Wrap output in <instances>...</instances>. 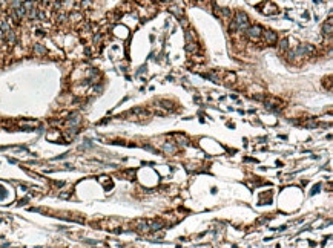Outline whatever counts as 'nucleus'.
I'll return each instance as SVG.
<instances>
[{
	"mask_svg": "<svg viewBox=\"0 0 333 248\" xmlns=\"http://www.w3.org/2000/svg\"><path fill=\"white\" fill-rule=\"evenodd\" d=\"M237 25H238V29H241V31H246L247 28H249V17H247V14L246 12H237L235 14V20H233Z\"/></svg>",
	"mask_w": 333,
	"mask_h": 248,
	"instance_id": "obj_1",
	"label": "nucleus"
},
{
	"mask_svg": "<svg viewBox=\"0 0 333 248\" xmlns=\"http://www.w3.org/2000/svg\"><path fill=\"white\" fill-rule=\"evenodd\" d=\"M261 35L264 37L263 40H264V43L266 44H276L278 43V35H276V32L275 31H272V29H266V31H263L261 32Z\"/></svg>",
	"mask_w": 333,
	"mask_h": 248,
	"instance_id": "obj_2",
	"label": "nucleus"
},
{
	"mask_svg": "<svg viewBox=\"0 0 333 248\" xmlns=\"http://www.w3.org/2000/svg\"><path fill=\"white\" fill-rule=\"evenodd\" d=\"M246 35L249 37V39H253V40H256V39H259L261 37V32H263V28L259 26V25H253V26H249L246 31Z\"/></svg>",
	"mask_w": 333,
	"mask_h": 248,
	"instance_id": "obj_3",
	"label": "nucleus"
},
{
	"mask_svg": "<svg viewBox=\"0 0 333 248\" xmlns=\"http://www.w3.org/2000/svg\"><path fill=\"white\" fill-rule=\"evenodd\" d=\"M263 12H264L266 15H272V14L278 12V8H276L272 2H266V3H264V8H263Z\"/></svg>",
	"mask_w": 333,
	"mask_h": 248,
	"instance_id": "obj_4",
	"label": "nucleus"
},
{
	"mask_svg": "<svg viewBox=\"0 0 333 248\" xmlns=\"http://www.w3.org/2000/svg\"><path fill=\"white\" fill-rule=\"evenodd\" d=\"M322 32H324V34H327V35H332V32H333V20H332V17H329L327 23H324V26H322Z\"/></svg>",
	"mask_w": 333,
	"mask_h": 248,
	"instance_id": "obj_5",
	"label": "nucleus"
},
{
	"mask_svg": "<svg viewBox=\"0 0 333 248\" xmlns=\"http://www.w3.org/2000/svg\"><path fill=\"white\" fill-rule=\"evenodd\" d=\"M278 46H280V52L289 51V39H281L278 41Z\"/></svg>",
	"mask_w": 333,
	"mask_h": 248,
	"instance_id": "obj_6",
	"label": "nucleus"
},
{
	"mask_svg": "<svg viewBox=\"0 0 333 248\" xmlns=\"http://www.w3.org/2000/svg\"><path fill=\"white\" fill-rule=\"evenodd\" d=\"M186 51H187L189 54H197V52H198V44H197L195 41H190V43H187Z\"/></svg>",
	"mask_w": 333,
	"mask_h": 248,
	"instance_id": "obj_7",
	"label": "nucleus"
},
{
	"mask_svg": "<svg viewBox=\"0 0 333 248\" xmlns=\"http://www.w3.org/2000/svg\"><path fill=\"white\" fill-rule=\"evenodd\" d=\"M5 35H6V40H8V44H9V46L15 44V41H17V37H15L14 31H9V32H8V34H5Z\"/></svg>",
	"mask_w": 333,
	"mask_h": 248,
	"instance_id": "obj_8",
	"label": "nucleus"
},
{
	"mask_svg": "<svg viewBox=\"0 0 333 248\" xmlns=\"http://www.w3.org/2000/svg\"><path fill=\"white\" fill-rule=\"evenodd\" d=\"M224 81H226V84H235V83H237V75L232 74V72H229V74H226Z\"/></svg>",
	"mask_w": 333,
	"mask_h": 248,
	"instance_id": "obj_9",
	"label": "nucleus"
},
{
	"mask_svg": "<svg viewBox=\"0 0 333 248\" xmlns=\"http://www.w3.org/2000/svg\"><path fill=\"white\" fill-rule=\"evenodd\" d=\"M34 52L37 54V55H45L46 54V48L43 46V44H34Z\"/></svg>",
	"mask_w": 333,
	"mask_h": 248,
	"instance_id": "obj_10",
	"label": "nucleus"
},
{
	"mask_svg": "<svg viewBox=\"0 0 333 248\" xmlns=\"http://www.w3.org/2000/svg\"><path fill=\"white\" fill-rule=\"evenodd\" d=\"M216 14L221 17H229L230 11H229V8H216Z\"/></svg>",
	"mask_w": 333,
	"mask_h": 248,
	"instance_id": "obj_11",
	"label": "nucleus"
},
{
	"mask_svg": "<svg viewBox=\"0 0 333 248\" xmlns=\"http://www.w3.org/2000/svg\"><path fill=\"white\" fill-rule=\"evenodd\" d=\"M169 11H170V12H175L173 15H177L178 19H181V17H183V11H181L180 8H177V6H170V8H169Z\"/></svg>",
	"mask_w": 333,
	"mask_h": 248,
	"instance_id": "obj_12",
	"label": "nucleus"
},
{
	"mask_svg": "<svg viewBox=\"0 0 333 248\" xmlns=\"http://www.w3.org/2000/svg\"><path fill=\"white\" fill-rule=\"evenodd\" d=\"M68 20V14H65V12H60L58 14V19H57V22L58 23H63V22H66Z\"/></svg>",
	"mask_w": 333,
	"mask_h": 248,
	"instance_id": "obj_13",
	"label": "nucleus"
},
{
	"mask_svg": "<svg viewBox=\"0 0 333 248\" xmlns=\"http://www.w3.org/2000/svg\"><path fill=\"white\" fill-rule=\"evenodd\" d=\"M164 149H167V152H170V153H173V152H175V146H173V144H169V143L164 146Z\"/></svg>",
	"mask_w": 333,
	"mask_h": 248,
	"instance_id": "obj_14",
	"label": "nucleus"
},
{
	"mask_svg": "<svg viewBox=\"0 0 333 248\" xmlns=\"http://www.w3.org/2000/svg\"><path fill=\"white\" fill-rule=\"evenodd\" d=\"M206 78H209L210 81H213V83H218V78L216 77H213V74H207V75H204Z\"/></svg>",
	"mask_w": 333,
	"mask_h": 248,
	"instance_id": "obj_15",
	"label": "nucleus"
},
{
	"mask_svg": "<svg viewBox=\"0 0 333 248\" xmlns=\"http://www.w3.org/2000/svg\"><path fill=\"white\" fill-rule=\"evenodd\" d=\"M229 29H230V31L233 32V31H237V29H238V25H237L235 22H232V23H230V28H229Z\"/></svg>",
	"mask_w": 333,
	"mask_h": 248,
	"instance_id": "obj_16",
	"label": "nucleus"
},
{
	"mask_svg": "<svg viewBox=\"0 0 333 248\" xmlns=\"http://www.w3.org/2000/svg\"><path fill=\"white\" fill-rule=\"evenodd\" d=\"M89 5H91V0H83V3H82V6H83V8H88Z\"/></svg>",
	"mask_w": 333,
	"mask_h": 248,
	"instance_id": "obj_17",
	"label": "nucleus"
},
{
	"mask_svg": "<svg viewBox=\"0 0 333 248\" xmlns=\"http://www.w3.org/2000/svg\"><path fill=\"white\" fill-rule=\"evenodd\" d=\"M186 2H187V0H186Z\"/></svg>",
	"mask_w": 333,
	"mask_h": 248,
	"instance_id": "obj_18",
	"label": "nucleus"
},
{
	"mask_svg": "<svg viewBox=\"0 0 333 248\" xmlns=\"http://www.w3.org/2000/svg\"><path fill=\"white\" fill-rule=\"evenodd\" d=\"M11 2H12V0H11Z\"/></svg>",
	"mask_w": 333,
	"mask_h": 248,
	"instance_id": "obj_19",
	"label": "nucleus"
}]
</instances>
